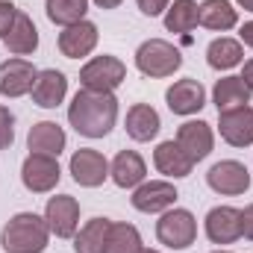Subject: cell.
<instances>
[{
    "mask_svg": "<svg viewBox=\"0 0 253 253\" xmlns=\"http://www.w3.org/2000/svg\"><path fill=\"white\" fill-rule=\"evenodd\" d=\"M212 103L218 112H230V109H239V106H248L251 103V88L245 85L242 77H221L212 88Z\"/></svg>",
    "mask_w": 253,
    "mask_h": 253,
    "instance_id": "obj_23",
    "label": "cell"
},
{
    "mask_svg": "<svg viewBox=\"0 0 253 253\" xmlns=\"http://www.w3.org/2000/svg\"><path fill=\"white\" fill-rule=\"evenodd\" d=\"M156 239L171 251H186L197 239V221L189 209H168L156 221Z\"/></svg>",
    "mask_w": 253,
    "mask_h": 253,
    "instance_id": "obj_4",
    "label": "cell"
},
{
    "mask_svg": "<svg viewBox=\"0 0 253 253\" xmlns=\"http://www.w3.org/2000/svg\"><path fill=\"white\" fill-rule=\"evenodd\" d=\"M242 236L253 242V203H248L245 209H242Z\"/></svg>",
    "mask_w": 253,
    "mask_h": 253,
    "instance_id": "obj_33",
    "label": "cell"
},
{
    "mask_svg": "<svg viewBox=\"0 0 253 253\" xmlns=\"http://www.w3.org/2000/svg\"><path fill=\"white\" fill-rule=\"evenodd\" d=\"M239 42H242V47H253V21L242 24V30H239Z\"/></svg>",
    "mask_w": 253,
    "mask_h": 253,
    "instance_id": "obj_34",
    "label": "cell"
},
{
    "mask_svg": "<svg viewBox=\"0 0 253 253\" xmlns=\"http://www.w3.org/2000/svg\"><path fill=\"white\" fill-rule=\"evenodd\" d=\"M44 12H47L50 24H56V27H71V24L85 21L88 0H44Z\"/></svg>",
    "mask_w": 253,
    "mask_h": 253,
    "instance_id": "obj_28",
    "label": "cell"
},
{
    "mask_svg": "<svg viewBox=\"0 0 253 253\" xmlns=\"http://www.w3.org/2000/svg\"><path fill=\"white\" fill-rule=\"evenodd\" d=\"M200 24V9L194 0H174L168 9H165V30L168 33H180L186 36L194 27Z\"/></svg>",
    "mask_w": 253,
    "mask_h": 253,
    "instance_id": "obj_27",
    "label": "cell"
},
{
    "mask_svg": "<svg viewBox=\"0 0 253 253\" xmlns=\"http://www.w3.org/2000/svg\"><path fill=\"white\" fill-rule=\"evenodd\" d=\"M12 141H15V115L9 106L0 103V150L12 147Z\"/></svg>",
    "mask_w": 253,
    "mask_h": 253,
    "instance_id": "obj_30",
    "label": "cell"
},
{
    "mask_svg": "<svg viewBox=\"0 0 253 253\" xmlns=\"http://www.w3.org/2000/svg\"><path fill=\"white\" fill-rule=\"evenodd\" d=\"M206 239L212 245H233L242 239V209L236 206H215L209 209L206 221H203Z\"/></svg>",
    "mask_w": 253,
    "mask_h": 253,
    "instance_id": "obj_11",
    "label": "cell"
},
{
    "mask_svg": "<svg viewBox=\"0 0 253 253\" xmlns=\"http://www.w3.org/2000/svg\"><path fill=\"white\" fill-rule=\"evenodd\" d=\"M118 121V97L115 91H88L80 88L68 106V124L85 138H103Z\"/></svg>",
    "mask_w": 253,
    "mask_h": 253,
    "instance_id": "obj_1",
    "label": "cell"
},
{
    "mask_svg": "<svg viewBox=\"0 0 253 253\" xmlns=\"http://www.w3.org/2000/svg\"><path fill=\"white\" fill-rule=\"evenodd\" d=\"M30 94H33V103H36V106H42V109H56L65 100V94H68V80H65L62 71L44 68V71H39V77H36Z\"/></svg>",
    "mask_w": 253,
    "mask_h": 253,
    "instance_id": "obj_17",
    "label": "cell"
},
{
    "mask_svg": "<svg viewBox=\"0 0 253 253\" xmlns=\"http://www.w3.org/2000/svg\"><path fill=\"white\" fill-rule=\"evenodd\" d=\"M153 165H156V171L165 174L168 180H183V177H189L191 168H194V162L186 156V150H183L174 138L156 144V150H153Z\"/></svg>",
    "mask_w": 253,
    "mask_h": 253,
    "instance_id": "obj_18",
    "label": "cell"
},
{
    "mask_svg": "<svg viewBox=\"0 0 253 253\" xmlns=\"http://www.w3.org/2000/svg\"><path fill=\"white\" fill-rule=\"evenodd\" d=\"M138 253H159V251H150V248H141Z\"/></svg>",
    "mask_w": 253,
    "mask_h": 253,
    "instance_id": "obj_38",
    "label": "cell"
},
{
    "mask_svg": "<svg viewBox=\"0 0 253 253\" xmlns=\"http://www.w3.org/2000/svg\"><path fill=\"white\" fill-rule=\"evenodd\" d=\"M138 251H141V233L132 224L112 221V230L106 236L103 253H138Z\"/></svg>",
    "mask_w": 253,
    "mask_h": 253,
    "instance_id": "obj_29",
    "label": "cell"
},
{
    "mask_svg": "<svg viewBox=\"0 0 253 253\" xmlns=\"http://www.w3.org/2000/svg\"><path fill=\"white\" fill-rule=\"evenodd\" d=\"M62 180V168H59V159L56 156H47V153H30L21 165V183L24 189L33 191V194H47L59 186Z\"/></svg>",
    "mask_w": 253,
    "mask_h": 253,
    "instance_id": "obj_6",
    "label": "cell"
},
{
    "mask_svg": "<svg viewBox=\"0 0 253 253\" xmlns=\"http://www.w3.org/2000/svg\"><path fill=\"white\" fill-rule=\"evenodd\" d=\"M135 68L150 80H165L183 68V53L165 39H147L135 50Z\"/></svg>",
    "mask_w": 253,
    "mask_h": 253,
    "instance_id": "obj_3",
    "label": "cell"
},
{
    "mask_svg": "<svg viewBox=\"0 0 253 253\" xmlns=\"http://www.w3.org/2000/svg\"><path fill=\"white\" fill-rule=\"evenodd\" d=\"M50 227L36 212H18L6 221L0 233V248L6 253H42L47 251Z\"/></svg>",
    "mask_w": 253,
    "mask_h": 253,
    "instance_id": "obj_2",
    "label": "cell"
},
{
    "mask_svg": "<svg viewBox=\"0 0 253 253\" xmlns=\"http://www.w3.org/2000/svg\"><path fill=\"white\" fill-rule=\"evenodd\" d=\"M109 177H112V183L118 189H138L144 183V177H147V165H144L141 153L121 150L109 165Z\"/></svg>",
    "mask_w": 253,
    "mask_h": 253,
    "instance_id": "obj_20",
    "label": "cell"
},
{
    "mask_svg": "<svg viewBox=\"0 0 253 253\" xmlns=\"http://www.w3.org/2000/svg\"><path fill=\"white\" fill-rule=\"evenodd\" d=\"M236 3H239L245 12H253V0H236Z\"/></svg>",
    "mask_w": 253,
    "mask_h": 253,
    "instance_id": "obj_37",
    "label": "cell"
},
{
    "mask_svg": "<svg viewBox=\"0 0 253 253\" xmlns=\"http://www.w3.org/2000/svg\"><path fill=\"white\" fill-rule=\"evenodd\" d=\"M206 62H209V68H215V71H230V68L245 62V47H242L239 39L221 36V39H215L206 47Z\"/></svg>",
    "mask_w": 253,
    "mask_h": 253,
    "instance_id": "obj_25",
    "label": "cell"
},
{
    "mask_svg": "<svg viewBox=\"0 0 253 253\" xmlns=\"http://www.w3.org/2000/svg\"><path fill=\"white\" fill-rule=\"evenodd\" d=\"M242 80H245V85L251 88V94H253V59H248V62H245V71H242Z\"/></svg>",
    "mask_w": 253,
    "mask_h": 253,
    "instance_id": "obj_35",
    "label": "cell"
},
{
    "mask_svg": "<svg viewBox=\"0 0 253 253\" xmlns=\"http://www.w3.org/2000/svg\"><path fill=\"white\" fill-rule=\"evenodd\" d=\"M3 44H6V50L12 56H33L39 50V30H36L33 18L27 12H18L15 15V24L3 36Z\"/></svg>",
    "mask_w": 253,
    "mask_h": 253,
    "instance_id": "obj_19",
    "label": "cell"
},
{
    "mask_svg": "<svg viewBox=\"0 0 253 253\" xmlns=\"http://www.w3.org/2000/svg\"><path fill=\"white\" fill-rule=\"evenodd\" d=\"M165 103H168V109L174 112V115H194V112H200L203 106H206V91H203V85H200V80H177L168 91H165Z\"/></svg>",
    "mask_w": 253,
    "mask_h": 253,
    "instance_id": "obj_14",
    "label": "cell"
},
{
    "mask_svg": "<svg viewBox=\"0 0 253 253\" xmlns=\"http://www.w3.org/2000/svg\"><path fill=\"white\" fill-rule=\"evenodd\" d=\"M159 129H162L159 112L150 103H132L126 109V135L132 141H150V138H156Z\"/></svg>",
    "mask_w": 253,
    "mask_h": 253,
    "instance_id": "obj_22",
    "label": "cell"
},
{
    "mask_svg": "<svg viewBox=\"0 0 253 253\" xmlns=\"http://www.w3.org/2000/svg\"><path fill=\"white\" fill-rule=\"evenodd\" d=\"M36 77H39V71L33 68L30 59L12 56L0 65V94L3 97H24L33 91Z\"/></svg>",
    "mask_w": 253,
    "mask_h": 253,
    "instance_id": "obj_12",
    "label": "cell"
},
{
    "mask_svg": "<svg viewBox=\"0 0 253 253\" xmlns=\"http://www.w3.org/2000/svg\"><path fill=\"white\" fill-rule=\"evenodd\" d=\"M206 186L215 194L236 197V194H245V191L251 189V171L242 162H236V159H221V162H215L209 168Z\"/></svg>",
    "mask_w": 253,
    "mask_h": 253,
    "instance_id": "obj_7",
    "label": "cell"
},
{
    "mask_svg": "<svg viewBox=\"0 0 253 253\" xmlns=\"http://www.w3.org/2000/svg\"><path fill=\"white\" fill-rule=\"evenodd\" d=\"M71 177L77 186L83 189H97L106 183L109 177V162L100 150H91V147H80L74 156H71Z\"/></svg>",
    "mask_w": 253,
    "mask_h": 253,
    "instance_id": "obj_9",
    "label": "cell"
},
{
    "mask_svg": "<svg viewBox=\"0 0 253 253\" xmlns=\"http://www.w3.org/2000/svg\"><path fill=\"white\" fill-rule=\"evenodd\" d=\"M212 253H230V251H212Z\"/></svg>",
    "mask_w": 253,
    "mask_h": 253,
    "instance_id": "obj_39",
    "label": "cell"
},
{
    "mask_svg": "<svg viewBox=\"0 0 253 253\" xmlns=\"http://www.w3.org/2000/svg\"><path fill=\"white\" fill-rule=\"evenodd\" d=\"M21 9L15 6V3H9V0H0V39L9 33V27L15 24V15H18Z\"/></svg>",
    "mask_w": 253,
    "mask_h": 253,
    "instance_id": "obj_31",
    "label": "cell"
},
{
    "mask_svg": "<svg viewBox=\"0 0 253 253\" xmlns=\"http://www.w3.org/2000/svg\"><path fill=\"white\" fill-rule=\"evenodd\" d=\"M177 189H174V183H168V180H144L138 189H132V206L138 209V212H144V215H162V212H168V209H174V203H177Z\"/></svg>",
    "mask_w": 253,
    "mask_h": 253,
    "instance_id": "obj_10",
    "label": "cell"
},
{
    "mask_svg": "<svg viewBox=\"0 0 253 253\" xmlns=\"http://www.w3.org/2000/svg\"><path fill=\"white\" fill-rule=\"evenodd\" d=\"M126 80V65L118 56H94L80 68V85L88 91H115Z\"/></svg>",
    "mask_w": 253,
    "mask_h": 253,
    "instance_id": "obj_5",
    "label": "cell"
},
{
    "mask_svg": "<svg viewBox=\"0 0 253 253\" xmlns=\"http://www.w3.org/2000/svg\"><path fill=\"white\" fill-rule=\"evenodd\" d=\"M174 141L186 150V156L191 162H203L212 153V147H215V132H212V126L206 121H186L177 129Z\"/></svg>",
    "mask_w": 253,
    "mask_h": 253,
    "instance_id": "obj_15",
    "label": "cell"
},
{
    "mask_svg": "<svg viewBox=\"0 0 253 253\" xmlns=\"http://www.w3.org/2000/svg\"><path fill=\"white\" fill-rule=\"evenodd\" d=\"M65 144H68V135H65V129L56 121H39V124L30 126V132H27L30 153H47V156L59 159Z\"/></svg>",
    "mask_w": 253,
    "mask_h": 253,
    "instance_id": "obj_21",
    "label": "cell"
},
{
    "mask_svg": "<svg viewBox=\"0 0 253 253\" xmlns=\"http://www.w3.org/2000/svg\"><path fill=\"white\" fill-rule=\"evenodd\" d=\"M44 221L50 227V236L56 239H74L80 230V203L71 194H56L44 206Z\"/></svg>",
    "mask_w": 253,
    "mask_h": 253,
    "instance_id": "obj_8",
    "label": "cell"
},
{
    "mask_svg": "<svg viewBox=\"0 0 253 253\" xmlns=\"http://www.w3.org/2000/svg\"><path fill=\"white\" fill-rule=\"evenodd\" d=\"M97 39H100L97 24L80 21V24L62 27L56 44H59V53H62L65 59H83V56H88V53L97 47Z\"/></svg>",
    "mask_w": 253,
    "mask_h": 253,
    "instance_id": "obj_13",
    "label": "cell"
},
{
    "mask_svg": "<svg viewBox=\"0 0 253 253\" xmlns=\"http://www.w3.org/2000/svg\"><path fill=\"white\" fill-rule=\"evenodd\" d=\"M218 129H221V138L233 147L253 144V109L239 106L230 112H218Z\"/></svg>",
    "mask_w": 253,
    "mask_h": 253,
    "instance_id": "obj_16",
    "label": "cell"
},
{
    "mask_svg": "<svg viewBox=\"0 0 253 253\" xmlns=\"http://www.w3.org/2000/svg\"><path fill=\"white\" fill-rule=\"evenodd\" d=\"M109 230H112L109 218H91V221H85L77 230V236H74V251L77 253H103Z\"/></svg>",
    "mask_w": 253,
    "mask_h": 253,
    "instance_id": "obj_26",
    "label": "cell"
},
{
    "mask_svg": "<svg viewBox=\"0 0 253 253\" xmlns=\"http://www.w3.org/2000/svg\"><path fill=\"white\" fill-rule=\"evenodd\" d=\"M135 3H138L141 15H147V18H156V15H162V12L171 6V0H135Z\"/></svg>",
    "mask_w": 253,
    "mask_h": 253,
    "instance_id": "obj_32",
    "label": "cell"
},
{
    "mask_svg": "<svg viewBox=\"0 0 253 253\" xmlns=\"http://www.w3.org/2000/svg\"><path fill=\"white\" fill-rule=\"evenodd\" d=\"M200 24L215 33H227L239 24V9L230 0H203L200 6Z\"/></svg>",
    "mask_w": 253,
    "mask_h": 253,
    "instance_id": "obj_24",
    "label": "cell"
},
{
    "mask_svg": "<svg viewBox=\"0 0 253 253\" xmlns=\"http://www.w3.org/2000/svg\"><path fill=\"white\" fill-rule=\"evenodd\" d=\"M94 6H100V9H118L124 0H91Z\"/></svg>",
    "mask_w": 253,
    "mask_h": 253,
    "instance_id": "obj_36",
    "label": "cell"
}]
</instances>
